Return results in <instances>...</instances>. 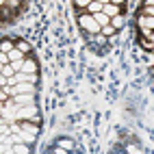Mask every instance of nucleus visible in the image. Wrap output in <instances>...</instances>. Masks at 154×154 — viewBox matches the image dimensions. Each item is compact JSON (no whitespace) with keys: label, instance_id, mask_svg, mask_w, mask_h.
<instances>
[{"label":"nucleus","instance_id":"nucleus-2","mask_svg":"<svg viewBox=\"0 0 154 154\" xmlns=\"http://www.w3.org/2000/svg\"><path fill=\"white\" fill-rule=\"evenodd\" d=\"M37 113H39V109H37V104L33 102V104L20 106V109H17V113H15V117H17V122H20V119H33Z\"/></svg>","mask_w":154,"mask_h":154},{"label":"nucleus","instance_id":"nucleus-22","mask_svg":"<svg viewBox=\"0 0 154 154\" xmlns=\"http://www.w3.org/2000/svg\"><path fill=\"white\" fill-rule=\"evenodd\" d=\"M72 2H74V7H78V9H87L91 0H72Z\"/></svg>","mask_w":154,"mask_h":154},{"label":"nucleus","instance_id":"nucleus-29","mask_svg":"<svg viewBox=\"0 0 154 154\" xmlns=\"http://www.w3.org/2000/svg\"><path fill=\"white\" fill-rule=\"evenodd\" d=\"M5 2H7V0H0V7H2V5H5Z\"/></svg>","mask_w":154,"mask_h":154},{"label":"nucleus","instance_id":"nucleus-26","mask_svg":"<svg viewBox=\"0 0 154 154\" xmlns=\"http://www.w3.org/2000/svg\"><path fill=\"white\" fill-rule=\"evenodd\" d=\"M109 2H113V5H126V0H109Z\"/></svg>","mask_w":154,"mask_h":154},{"label":"nucleus","instance_id":"nucleus-27","mask_svg":"<svg viewBox=\"0 0 154 154\" xmlns=\"http://www.w3.org/2000/svg\"><path fill=\"white\" fill-rule=\"evenodd\" d=\"M141 5H154V0H143Z\"/></svg>","mask_w":154,"mask_h":154},{"label":"nucleus","instance_id":"nucleus-12","mask_svg":"<svg viewBox=\"0 0 154 154\" xmlns=\"http://www.w3.org/2000/svg\"><path fill=\"white\" fill-rule=\"evenodd\" d=\"M15 48V42L11 37H5V39H0V52H11V50Z\"/></svg>","mask_w":154,"mask_h":154},{"label":"nucleus","instance_id":"nucleus-14","mask_svg":"<svg viewBox=\"0 0 154 154\" xmlns=\"http://www.w3.org/2000/svg\"><path fill=\"white\" fill-rule=\"evenodd\" d=\"M7 54H9V63H11V61H22V59L26 57L24 52H20V50H17V48H13V50H11V52H7Z\"/></svg>","mask_w":154,"mask_h":154},{"label":"nucleus","instance_id":"nucleus-25","mask_svg":"<svg viewBox=\"0 0 154 154\" xmlns=\"http://www.w3.org/2000/svg\"><path fill=\"white\" fill-rule=\"evenodd\" d=\"M0 63H2V65L9 63V54H7V52H0Z\"/></svg>","mask_w":154,"mask_h":154},{"label":"nucleus","instance_id":"nucleus-20","mask_svg":"<svg viewBox=\"0 0 154 154\" xmlns=\"http://www.w3.org/2000/svg\"><path fill=\"white\" fill-rule=\"evenodd\" d=\"M139 30H141V37H143V39L154 42V28H139Z\"/></svg>","mask_w":154,"mask_h":154},{"label":"nucleus","instance_id":"nucleus-1","mask_svg":"<svg viewBox=\"0 0 154 154\" xmlns=\"http://www.w3.org/2000/svg\"><path fill=\"white\" fill-rule=\"evenodd\" d=\"M78 26L83 28L85 33H89V35H98V33H100V26H98V22L94 20V15H91V13L78 15Z\"/></svg>","mask_w":154,"mask_h":154},{"label":"nucleus","instance_id":"nucleus-23","mask_svg":"<svg viewBox=\"0 0 154 154\" xmlns=\"http://www.w3.org/2000/svg\"><path fill=\"white\" fill-rule=\"evenodd\" d=\"M24 59H26V57H24ZM24 59H22V61H11V65H13V69H15V72H20V69H22V63H24Z\"/></svg>","mask_w":154,"mask_h":154},{"label":"nucleus","instance_id":"nucleus-16","mask_svg":"<svg viewBox=\"0 0 154 154\" xmlns=\"http://www.w3.org/2000/svg\"><path fill=\"white\" fill-rule=\"evenodd\" d=\"M115 33H117V30L113 28L111 24H106V26H102V28H100V33H98V35H102V37H113Z\"/></svg>","mask_w":154,"mask_h":154},{"label":"nucleus","instance_id":"nucleus-24","mask_svg":"<svg viewBox=\"0 0 154 154\" xmlns=\"http://www.w3.org/2000/svg\"><path fill=\"white\" fill-rule=\"evenodd\" d=\"M59 146L63 148V150H65V148H69V150H72V141H67V139H59Z\"/></svg>","mask_w":154,"mask_h":154},{"label":"nucleus","instance_id":"nucleus-9","mask_svg":"<svg viewBox=\"0 0 154 154\" xmlns=\"http://www.w3.org/2000/svg\"><path fill=\"white\" fill-rule=\"evenodd\" d=\"M139 28H154V15H137Z\"/></svg>","mask_w":154,"mask_h":154},{"label":"nucleus","instance_id":"nucleus-17","mask_svg":"<svg viewBox=\"0 0 154 154\" xmlns=\"http://www.w3.org/2000/svg\"><path fill=\"white\" fill-rule=\"evenodd\" d=\"M0 74H2L5 78H11V76L15 74V69H13V65H11V63H5V65H2V69H0Z\"/></svg>","mask_w":154,"mask_h":154},{"label":"nucleus","instance_id":"nucleus-19","mask_svg":"<svg viewBox=\"0 0 154 154\" xmlns=\"http://www.w3.org/2000/svg\"><path fill=\"white\" fill-rule=\"evenodd\" d=\"M87 11H89L91 15H94V13H98V11H102V5L98 2V0H91V2H89V7H87Z\"/></svg>","mask_w":154,"mask_h":154},{"label":"nucleus","instance_id":"nucleus-31","mask_svg":"<svg viewBox=\"0 0 154 154\" xmlns=\"http://www.w3.org/2000/svg\"><path fill=\"white\" fill-rule=\"evenodd\" d=\"M0 69H2V63H0Z\"/></svg>","mask_w":154,"mask_h":154},{"label":"nucleus","instance_id":"nucleus-18","mask_svg":"<svg viewBox=\"0 0 154 154\" xmlns=\"http://www.w3.org/2000/svg\"><path fill=\"white\" fill-rule=\"evenodd\" d=\"M137 15H154V5H141Z\"/></svg>","mask_w":154,"mask_h":154},{"label":"nucleus","instance_id":"nucleus-5","mask_svg":"<svg viewBox=\"0 0 154 154\" xmlns=\"http://www.w3.org/2000/svg\"><path fill=\"white\" fill-rule=\"evenodd\" d=\"M11 87H13V96H17V94H35L37 91V85H33V83H15Z\"/></svg>","mask_w":154,"mask_h":154},{"label":"nucleus","instance_id":"nucleus-21","mask_svg":"<svg viewBox=\"0 0 154 154\" xmlns=\"http://www.w3.org/2000/svg\"><path fill=\"white\" fill-rule=\"evenodd\" d=\"M139 44H141L143 48H146V52H152V48H154V46H152V42H150V39H143V37L139 39Z\"/></svg>","mask_w":154,"mask_h":154},{"label":"nucleus","instance_id":"nucleus-28","mask_svg":"<svg viewBox=\"0 0 154 154\" xmlns=\"http://www.w3.org/2000/svg\"><path fill=\"white\" fill-rule=\"evenodd\" d=\"M98 2H100V5H106V2H109V0H98Z\"/></svg>","mask_w":154,"mask_h":154},{"label":"nucleus","instance_id":"nucleus-11","mask_svg":"<svg viewBox=\"0 0 154 154\" xmlns=\"http://www.w3.org/2000/svg\"><path fill=\"white\" fill-rule=\"evenodd\" d=\"M30 152V146L28 143H22V141H15L11 146V154H28Z\"/></svg>","mask_w":154,"mask_h":154},{"label":"nucleus","instance_id":"nucleus-8","mask_svg":"<svg viewBox=\"0 0 154 154\" xmlns=\"http://www.w3.org/2000/svg\"><path fill=\"white\" fill-rule=\"evenodd\" d=\"M13 42H15V48L20 50V52H24L26 57H28L30 52H33V46H30V44L26 42V39H22V37H17V39H13Z\"/></svg>","mask_w":154,"mask_h":154},{"label":"nucleus","instance_id":"nucleus-4","mask_svg":"<svg viewBox=\"0 0 154 154\" xmlns=\"http://www.w3.org/2000/svg\"><path fill=\"white\" fill-rule=\"evenodd\" d=\"M20 72H26V74H39V65H37V61L33 54H28L24 59V63H22V69Z\"/></svg>","mask_w":154,"mask_h":154},{"label":"nucleus","instance_id":"nucleus-13","mask_svg":"<svg viewBox=\"0 0 154 154\" xmlns=\"http://www.w3.org/2000/svg\"><path fill=\"white\" fill-rule=\"evenodd\" d=\"M94 20H96V22H98V26L102 28V26H106L109 22H111V17L109 15H104V13H102V11H98V13H94Z\"/></svg>","mask_w":154,"mask_h":154},{"label":"nucleus","instance_id":"nucleus-15","mask_svg":"<svg viewBox=\"0 0 154 154\" xmlns=\"http://www.w3.org/2000/svg\"><path fill=\"white\" fill-rule=\"evenodd\" d=\"M0 17H2V20H11L13 17V9L7 7V5H2V7H0Z\"/></svg>","mask_w":154,"mask_h":154},{"label":"nucleus","instance_id":"nucleus-10","mask_svg":"<svg viewBox=\"0 0 154 154\" xmlns=\"http://www.w3.org/2000/svg\"><path fill=\"white\" fill-rule=\"evenodd\" d=\"M109 24H111L113 28H115V30H119V28H124V26H126V15H124V13H117V15H113Z\"/></svg>","mask_w":154,"mask_h":154},{"label":"nucleus","instance_id":"nucleus-6","mask_svg":"<svg viewBox=\"0 0 154 154\" xmlns=\"http://www.w3.org/2000/svg\"><path fill=\"white\" fill-rule=\"evenodd\" d=\"M11 100H13V104L20 109V106L33 104V102H35V94H17V96H13Z\"/></svg>","mask_w":154,"mask_h":154},{"label":"nucleus","instance_id":"nucleus-30","mask_svg":"<svg viewBox=\"0 0 154 154\" xmlns=\"http://www.w3.org/2000/svg\"><path fill=\"white\" fill-rule=\"evenodd\" d=\"M0 141H2V132H0Z\"/></svg>","mask_w":154,"mask_h":154},{"label":"nucleus","instance_id":"nucleus-7","mask_svg":"<svg viewBox=\"0 0 154 154\" xmlns=\"http://www.w3.org/2000/svg\"><path fill=\"white\" fill-rule=\"evenodd\" d=\"M102 13L113 17V15H117V13H124V5H113V2H106V5H102Z\"/></svg>","mask_w":154,"mask_h":154},{"label":"nucleus","instance_id":"nucleus-3","mask_svg":"<svg viewBox=\"0 0 154 154\" xmlns=\"http://www.w3.org/2000/svg\"><path fill=\"white\" fill-rule=\"evenodd\" d=\"M17 128L20 130H26V132H30V135H39L42 132V124H37V122H33V119H20L17 122Z\"/></svg>","mask_w":154,"mask_h":154}]
</instances>
